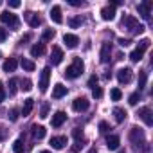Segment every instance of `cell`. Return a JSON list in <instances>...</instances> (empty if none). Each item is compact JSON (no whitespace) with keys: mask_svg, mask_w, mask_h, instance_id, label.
Masks as SVG:
<instances>
[{"mask_svg":"<svg viewBox=\"0 0 153 153\" xmlns=\"http://www.w3.org/2000/svg\"><path fill=\"white\" fill-rule=\"evenodd\" d=\"M83 70H85L83 59H81V58H74V63H72L70 67H67L65 76H67L68 79H76V78H79V76L83 74Z\"/></svg>","mask_w":153,"mask_h":153,"instance_id":"cell-1","label":"cell"},{"mask_svg":"<svg viewBox=\"0 0 153 153\" xmlns=\"http://www.w3.org/2000/svg\"><path fill=\"white\" fill-rule=\"evenodd\" d=\"M130 140L135 144V148H137V149H139V148H140V149H144V151H146V149H149V146H148V144H146V140H144V131H142L140 128H137V126H133V128L130 130Z\"/></svg>","mask_w":153,"mask_h":153,"instance_id":"cell-2","label":"cell"},{"mask_svg":"<svg viewBox=\"0 0 153 153\" xmlns=\"http://www.w3.org/2000/svg\"><path fill=\"white\" fill-rule=\"evenodd\" d=\"M123 27L130 29V31L135 33V34H142V33L146 31V27H144L142 24H139V20H137L135 16H130V15L123 18Z\"/></svg>","mask_w":153,"mask_h":153,"instance_id":"cell-3","label":"cell"},{"mask_svg":"<svg viewBox=\"0 0 153 153\" xmlns=\"http://www.w3.org/2000/svg\"><path fill=\"white\" fill-rule=\"evenodd\" d=\"M0 22L2 24H6V25H9V27H13V29H16L18 27V16L16 15H13V13H9V11H4V13H0Z\"/></svg>","mask_w":153,"mask_h":153,"instance_id":"cell-4","label":"cell"},{"mask_svg":"<svg viewBox=\"0 0 153 153\" xmlns=\"http://www.w3.org/2000/svg\"><path fill=\"white\" fill-rule=\"evenodd\" d=\"M49 79H51V68L45 67V68L42 70V74H40V83H38L40 92H47V88H49Z\"/></svg>","mask_w":153,"mask_h":153,"instance_id":"cell-5","label":"cell"},{"mask_svg":"<svg viewBox=\"0 0 153 153\" xmlns=\"http://www.w3.org/2000/svg\"><path fill=\"white\" fill-rule=\"evenodd\" d=\"M72 108H74V112H87L90 108V101L87 97H76L72 103Z\"/></svg>","mask_w":153,"mask_h":153,"instance_id":"cell-6","label":"cell"},{"mask_svg":"<svg viewBox=\"0 0 153 153\" xmlns=\"http://www.w3.org/2000/svg\"><path fill=\"white\" fill-rule=\"evenodd\" d=\"M117 81H119L121 85H128V83L131 81V68H128V67L119 68V70H117Z\"/></svg>","mask_w":153,"mask_h":153,"instance_id":"cell-7","label":"cell"},{"mask_svg":"<svg viewBox=\"0 0 153 153\" xmlns=\"http://www.w3.org/2000/svg\"><path fill=\"white\" fill-rule=\"evenodd\" d=\"M142 121H144V124L146 126H151L153 124V114H151V108H148V106H142V108H139V114H137Z\"/></svg>","mask_w":153,"mask_h":153,"instance_id":"cell-8","label":"cell"},{"mask_svg":"<svg viewBox=\"0 0 153 153\" xmlns=\"http://www.w3.org/2000/svg\"><path fill=\"white\" fill-rule=\"evenodd\" d=\"M61 61H63V51H61V47L54 45L52 51H51V63L52 65H59Z\"/></svg>","mask_w":153,"mask_h":153,"instance_id":"cell-9","label":"cell"},{"mask_svg":"<svg viewBox=\"0 0 153 153\" xmlns=\"http://www.w3.org/2000/svg\"><path fill=\"white\" fill-rule=\"evenodd\" d=\"M137 11H139V15H140L144 20H149V15H151V2L137 4Z\"/></svg>","mask_w":153,"mask_h":153,"instance_id":"cell-10","label":"cell"},{"mask_svg":"<svg viewBox=\"0 0 153 153\" xmlns=\"http://www.w3.org/2000/svg\"><path fill=\"white\" fill-rule=\"evenodd\" d=\"M63 43H65L68 49H76V47H78V43H79V38L76 36V34L67 33V34H63Z\"/></svg>","mask_w":153,"mask_h":153,"instance_id":"cell-11","label":"cell"},{"mask_svg":"<svg viewBox=\"0 0 153 153\" xmlns=\"http://www.w3.org/2000/svg\"><path fill=\"white\" fill-rule=\"evenodd\" d=\"M67 87L65 85H61V83H56L54 85V88H52V97L54 99H61V97H65L67 96Z\"/></svg>","mask_w":153,"mask_h":153,"instance_id":"cell-12","label":"cell"},{"mask_svg":"<svg viewBox=\"0 0 153 153\" xmlns=\"http://www.w3.org/2000/svg\"><path fill=\"white\" fill-rule=\"evenodd\" d=\"M51 146H52V149H63V148L67 146V137H65V135H61V137H52V139H51Z\"/></svg>","mask_w":153,"mask_h":153,"instance_id":"cell-13","label":"cell"},{"mask_svg":"<svg viewBox=\"0 0 153 153\" xmlns=\"http://www.w3.org/2000/svg\"><path fill=\"white\" fill-rule=\"evenodd\" d=\"M51 20H52L54 24H61V22H63L61 7H59V6H52V9H51Z\"/></svg>","mask_w":153,"mask_h":153,"instance_id":"cell-14","label":"cell"},{"mask_svg":"<svg viewBox=\"0 0 153 153\" xmlns=\"http://www.w3.org/2000/svg\"><path fill=\"white\" fill-rule=\"evenodd\" d=\"M65 121H67V114H65V112H56V114L52 115V126H54V128H59Z\"/></svg>","mask_w":153,"mask_h":153,"instance_id":"cell-15","label":"cell"},{"mask_svg":"<svg viewBox=\"0 0 153 153\" xmlns=\"http://www.w3.org/2000/svg\"><path fill=\"white\" fill-rule=\"evenodd\" d=\"M101 18H103V20H106V22L114 20V18H115V9H114V7H110V6L103 7V9H101Z\"/></svg>","mask_w":153,"mask_h":153,"instance_id":"cell-16","label":"cell"},{"mask_svg":"<svg viewBox=\"0 0 153 153\" xmlns=\"http://www.w3.org/2000/svg\"><path fill=\"white\" fill-rule=\"evenodd\" d=\"M119 144H121V139L117 137V135H108L106 137V146H108V149H119Z\"/></svg>","mask_w":153,"mask_h":153,"instance_id":"cell-17","label":"cell"},{"mask_svg":"<svg viewBox=\"0 0 153 153\" xmlns=\"http://www.w3.org/2000/svg\"><path fill=\"white\" fill-rule=\"evenodd\" d=\"M33 108H34V99L33 97H27L25 101H24V108H22V115L24 117H27L31 112H33Z\"/></svg>","mask_w":153,"mask_h":153,"instance_id":"cell-18","label":"cell"},{"mask_svg":"<svg viewBox=\"0 0 153 153\" xmlns=\"http://www.w3.org/2000/svg\"><path fill=\"white\" fill-rule=\"evenodd\" d=\"M45 133H47L45 126H40V124H33V137H34V139L42 140V139L45 137Z\"/></svg>","mask_w":153,"mask_h":153,"instance_id":"cell-19","label":"cell"},{"mask_svg":"<svg viewBox=\"0 0 153 153\" xmlns=\"http://www.w3.org/2000/svg\"><path fill=\"white\" fill-rule=\"evenodd\" d=\"M25 20L29 22V25H31V27H38V25L42 24L40 16H38V15H34V13H31V11H29V13H25Z\"/></svg>","mask_w":153,"mask_h":153,"instance_id":"cell-20","label":"cell"},{"mask_svg":"<svg viewBox=\"0 0 153 153\" xmlns=\"http://www.w3.org/2000/svg\"><path fill=\"white\" fill-rule=\"evenodd\" d=\"M45 54V45L43 43H36L31 47V56L33 58H38V56H43Z\"/></svg>","mask_w":153,"mask_h":153,"instance_id":"cell-21","label":"cell"},{"mask_svg":"<svg viewBox=\"0 0 153 153\" xmlns=\"http://www.w3.org/2000/svg\"><path fill=\"white\" fill-rule=\"evenodd\" d=\"M16 65H18V61H16L15 58H9V59H6V61H4L2 68H4V72H15Z\"/></svg>","mask_w":153,"mask_h":153,"instance_id":"cell-22","label":"cell"},{"mask_svg":"<svg viewBox=\"0 0 153 153\" xmlns=\"http://www.w3.org/2000/svg\"><path fill=\"white\" fill-rule=\"evenodd\" d=\"M108 59H110V43H103V47H101V61L103 63H108Z\"/></svg>","mask_w":153,"mask_h":153,"instance_id":"cell-23","label":"cell"},{"mask_svg":"<svg viewBox=\"0 0 153 153\" xmlns=\"http://www.w3.org/2000/svg\"><path fill=\"white\" fill-rule=\"evenodd\" d=\"M114 117H115V123H123V121L126 119V112H124L123 108L115 106V108H114Z\"/></svg>","mask_w":153,"mask_h":153,"instance_id":"cell-24","label":"cell"},{"mask_svg":"<svg viewBox=\"0 0 153 153\" xmlns=\"http://www.w3.org/2000/svg\"><path fill=\"white\" fill-rule=\"evenodd\" d=\"M20 65H22V68H24V70H27V72H33V70L36 68V65H34V61H31V59H25V58H22V61H20Z\"/></svg>","mask_w":153,"mask_h":153,"instance_id":"cell-25","label":"cell"},{"mask_svg":"<svg viewBox=\"0 0 153 153\" xmlns=\"http://www.w3.org/2000/svg\"><path fill=\"white\" fill-rule=\"evenodd\" d=\"M146 81H148V72L146 70H139V90H142L146 87Z\"/></svg>","mask_w":153,"mask_h":153,"instance_id":"cell-26","label":"cell"},{"mask_svg":"<svg viewBox=\"0 0 153 153\" xmlns=\"http://www.w3.org/2000/svg\"><path fill=\"white\" fill-rule=\"evenodd\" d=\"M142 56H144V52H142V51H139V49H135V51L130 54V59H131L133 63H139V61L142 59Z\"/></svg>","mask_w":153,"mask_h":153,"instance_id":"cell-27","label":"cell"},{"mask_svg":"<svg viewBox=\"0 0 153 153\" xmlns=\"http://www.w3.org/2000/svg\"><path fill=\"white\" fill-rule=\"evenodd\" d=\"M24 149H25V146H24V140L22 139H18V140L13 142V151L15 153H24Z\"/></svg>","mask_w":153,"mask_h":153,"instance_id":"cell-28","label":"cell"},{"mask_svg":"<svg viewBox=\"0 0 153 153\" xmlns=\"http://www.w3.org/2000/svg\"><path fill=\"white\" fill-rule=\"evenodd\" d=\"M18 79H15V78H11L9 79V96H15L16 94V90H18Z\"/></svg>","mask_w":153,"mask_h":153,"instance_id":"cell-29","label":"cell"},{"mask_svg":"<svg viewBox=\"0 0 153 153\" xmlns=\"http://www.w3.org/2000/svg\"><path fill=\"white\" fill-rule=\"evenodd\" d=\"M72 135H74L76 142H83V130L81 128H74L72 130Z\"/></svg>","mask_w":153,"mask_h":153,"instance_id":"cell-30","label":"cell"},{"mask_svg":"<svg viewBox=\"0 0 153 153\" xmlns=\"http://www.w3.org/2000/svg\"><path fill=\"white\" fill-rule=\"evenodd\" d=\"M54 29H47V31H43V34H42V42H49V40H52L54 38Z\"/></svg>","mask_w":153,"mask_h":153,"instance_id":"cell-31","label":"cell"},{"mask_svg":"<svg viewBox=\"0 0 153 153\" xmlns=\"http://www.w3.org/2000/svg\"><path fill=\"white\" fill-rule=\"evenodd\" d=\"M110 97H112V101H121L123 92H121L119 88H112V90H110Z\"/></svg>","mask_w":153,"mask_h":153,"instance_id":"cell-32","label":"cell"},{"mask_svg":"<svg viewBox=\"0 0 153 153\" xmlns=\"http://www.w3.org/2000/svg\"><path fill=\"white\" fill-rule=\"evenodd\" d=\"M139 101H140V92H133V94H131V96L128 97V103H130L131 106H135V105H137Z\"/></svg>","mask_w":153,"mask_h":153,"instance_id":"cell-33","label":"cell"},{"mask_svg":"<svg viewBox=\"0 0 153 153\" xmlns=\"http://www.w3.org/2000/svg\"><path fill=\"white\" fill-rule=\"evenodd\" d=\"M149 43H151V42H149L148 38H144V40H140V42H139L137 49H139V51H142V52H146V51H148V47H149Z\"/></svg>","mask_w":153,"mask_h":153,"instance_id":"cell-34","label":"cell"},{"mask_svg":"<svg viewBox=\"0 0 153 153\" xmlns=\"http://www.w3.org/2000/svg\"><path fill=\"white\" fill-rule=\"evenodd\" d=\"M68 25H70L72 29L79 27V25H81V18H79V16H76V18H70V20H68Z\"/></svg>","mask_w":153,"mask_h":153,"instance_id":"cell-35","label":"cell"},{"mask_svg":"<svg viewBox=\"0 0 153 153\" xmlns=\"http://www.w3.org/2000/svg\"><path fill=\"white\" fill-rule=\"evenodd\" d=\"M7 117H9V121H13V123L18 121V110H16V108H11L9 114H7Z\"/></svg>","mask_w":153,"mask_h":153,"instance_id":"cell-36","label":"cell"},{"mask_svg":"<svg viewBox=\"0 0 153 153\" xmlns=\"http://www.w3.org/2000/svg\"><path fill=\"white\" fill-rule=\"evenodd\" d=\"M47 115H49V103H43L42 112H40V117H42V119H47Z\"/></svg>","mask_w":153,"mask_h":153,"instance_id":"cell-37","label":"cell"},{"mask_svg":"<svg viewBox=\"0 0 153 153\" xmlns=\"http://www.w3.org/2000/svg\"><path fill=\"white\" fill-rule=\"evenodd\" d=\"M108 130H112L110 124H108L106 121H101V123H99V131H101V133H106Z\"/></svg>","mask_w":153,"mask_h":153,"instance_id":"cell-38","label":"cell"},{"mask_svg":"<svg viewBox=\"0 0 153 153\" xmlns=\"http://www.w3.org/2000/svg\"><path fill=\"white\" fill-rule=\"evenodd\" d=\"M31 88H33V83H31V79H24V81H22V90L29 92Z\"/></svg>","mask_w":153,"mask_h":153,"instance_id":"cell-39","label":"cell"},{"mask_svg":"<svg viewBox=\"0 0 153 153\" xmlns=\"http://www.w3.org/2000/svg\"><path fill=\"white\" fill-rule=\"evenodd\" d=\"M92 96H94L96 99H99V97H103V90H101L99 87H96V88H92Z\"/></svg>","mask_w":153,"mask_h":153,"instance_id":"cell-40","label":"cell"},{"mask_svg":"<svg viewBox=\"0 0 153 153\" xmlns=\"http://www.w3.org/2000/svg\"><path fill=\"white\" fill-rule=\"evenodd\" d=\"M88 87H90V88H96V87H97V76H90V79H88Z\"/></svg>","mask_w":153,"mask_h":153,"instance_id":"cell-41","label":"cell"},{"mask_svg":"<svg viewBox=\"0 0 153 153\" xmlns=\"http://www.w3.org/2000/svg\"><path fill=\"white\" fill-rule=\"evenodd\" d=\"M7 40V31L4 27H0V42H6Z\"/></svg>","mask_w":153,"mask_h":153,"instance_id":"cell-42","label":"cell"},{"mask_svg":"<svg viewBox=\"0 0 153 153\" xmlns=\"http://www.w3.org/2000/svg\"><path fill=\"white\" fill-rule=\"evenodd\" d=\"M117 42H119V45H121V47H128V45H130V43H131V42H130V40H128V38H119V40H117Z\"/></svg>","mask_w":153,"mask_h":153,"instance_id":"cell-43","label":"cell"},{"mask_svg":"<svg viewBox=\"0 0 153 153\" xmlns=\"http://www.w3.org/2000/svg\"><path fill=\"white\" fill-rule=\"evenodd\" d=\"M7 6H9V7H13V9H16V7H20L22 4L18 2V0H9V2H7Z\"/></svg>","mask_w":153,"mask_h":153,"instance_id":"cell-44","label":"cell"},{"mask_svg":"<svg viewBox=\"0 0 153 153\" xmlns=\"http://www.w3.org/2000/svg\"><path fill=\"white\" fill-rule=\"evenodd\" d=\"M68 4H70V6H74V7H79V6H83V2H81V0H68Z\"/></svg>","mask_w":153,"mask_h":153,"instance_id":"cell-45","label":"cell"},{"mask_svg":"<svg viewBox=\"0 0 153 153\" xmlns=\"http://www.w3.org/2000/svg\"><path fill=\"white\" fill-rule=\"evenodd\" d=\"M4 99H6V90H4V85L0 83V103H2Z\"/></svg>","mask_w":153,"mask_h":153,"instance_id":"cell-46","label":"cell"},{"mask_svg":"<svg viewBox=\"0 0 153 153\" xmlns=\"http://www.w3.org/2000/svg\"><path fill=\"white\" fill-rule=\"evenodd\" d=\"M29 40H31V34H25V36L20 40V43H24V42H29Z\"/></svg>","mask_w":153,"mask_h":153,"instance_id":"cell-47","label":"cell"},{"mask_svg":"<svg viewBox=\"0 0 153 153\" xmlns=\"http://www.w3.org/2000/svg\"><path fill=\"white\" fill-rule=\"evenodd\" d=\"M4 137H6V135H4L2 131H0V140H4Z\"/></svg>","mask_w":153,"mask_h":153,"instance_id":"cell-48","label":"cell"},{"mask_svg":"<svg viewBox=\"0 0 153 153\" xmlns=\"http://www.w3.org/2000/svg\"><path fill=\"white\" fill-rule=\"evenodd\" d=\"M117 153H126V151L124 149H117Z\"/></svg>","mask_w":153,"mask_h":153,"instance_id":"cell-49","label":"cell"},{"mask_svg":"<svg viewBox=\"0 0 153 153\" xmlns=\"http://www.w3.org/2000/svg\"><path fill=\"white\" fill-rule=\"evenodd\" d=\"M40 153H51V151H40Z\"/></svg>","mask_w":153,"mask_h":153,"instance_id":"cell-50","label":"cell"},{"mask_svg":"<svg viewBox=\"0 0 153 153\" xmlns=\"http://www.w3.org/2000/svg\"><path fill=\"white\" fill-rule=\"evenodd\" d=\"M0 58H2V52H0Z\"/></svg>","mask_w":153,"mask_h":153,"instance_id":"cell-51","label":"cell"},{"mask_svg":"<svg viewBox=\"0 0 153 153\" xmlns=\"http://www.w3.org/2000/svg\"><path fill=\"white\" fill-rule=\"evenodd\" d=\"M0 4H2V2H0Z\"/></svg>","mask_w":153,"mask_h":153,"instance_id":"cell-52","label":"cell"}]
</instances>
